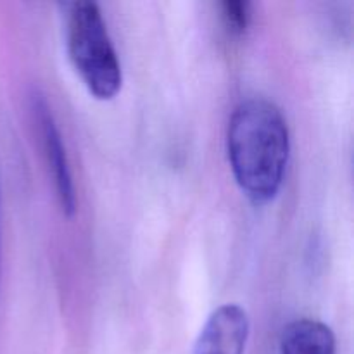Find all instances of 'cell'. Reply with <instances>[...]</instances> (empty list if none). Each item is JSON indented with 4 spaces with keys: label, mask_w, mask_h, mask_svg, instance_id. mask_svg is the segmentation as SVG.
Segmentation results:
<instances>
[{
    "label": "cell",
    "mask_w": 354,
    "mask_h": 354,
    "mask_svg": "<svg viewBox=\"0 0 354 354\" xmlns=\"http://www.w3.org/2000/svg\"><path fill=\"white\" fill-rule=\"evenodd\" d=\"M30 104L31 114H33L35 123L38 127V133H40L45 161H47L48 169L52 173V180H54L59 206H61L62 213L66 216L71 218L75 216L78 203H76L75 182H73L71 166H69L68 154H66L62 135L59 131L54 114H52V109L44 93L33 90L30 95Z\"/></svg>",
    "instance_id": "cell-3"
},
{
    "label": "cell",
    "mask_w": 354,
    "mask_h": 354,
    "mask_svg": "<svg viewBox=\"0 0 354 354\" xmlns=\"http://www.w3.org/2000/svg\"><path fill=\"white\" fill-rule=\"evenodd\" d=\"M227 156L239 189L256 206L279 196L290 156V135L283 113L265 97L235 106L227 128Z\"/></svg>",
    "instance_id": "cell-1"
},
{
    "label": "cell",
    "mask_w": 354,
    "mask_h": 354,
    "mask_svg": "<svg viewBox=\"0 0 354 354\" xmlns=\"http://www.w3.org/2000/svg\"><path fill=\"white\" fill-rule=\"evenodd\" d=\"M220 7L225 30L234 37L244 35L251 23V3L242 0H227L221 2Z\"/></svg>",
    "instance_id": "cell-6"
},
{
    "label": "cell",
    "mask_w": 354,
    "mask_h": 354,
    "mask_svg": "<svg viewBox=\"0 0 354 354\" xmlns=\"http://www.w3.org/2000/svg\"><path fill=\"white\" fill-rule=\"evenodd\" d=\"M66 9V48L83 85L99 100H111L123 85V69L95 2L76 0Z\"/></svg>",
    "instance_id": "cell-2"
},
{
    "label": "cell",
    "mask_w": 354,
    "mask_h": 354,
    "mask_svg": "<svg viewBox=\"0 0 354 354\" xmlns=\"http://www.w3.org/2000/svg\"><path fill=\"white\" fill-rule=\"evenodd\" d=\"M249 334L248 311L235 303L221 304L201 328L192 354H244Z\"/></svg>",
    "instance_id": "cell-4"
},
{
    "label": "cell",
    "mask_w": 354,
    "mask_h": 354,
    "mask_svg": "<svg viewBox=\"0 0 354 354\" xmlns=\"http://www.w3.org/2000/svg\"><path fill=\"white\" fill-rule=\"evenodd\" d=\"M279 351L280 354H335L334 330L315 318H297L283 328Z\"/></svg>",
    "instance_id": "cell-5"
},
{
    "label": "cell",
    "mask_w": 354,
    "mask_h": 354,
    "mask_svg": "<svg viewBox=\"0 0 354 354\" xmlns=\"http://www.w3.org/2000/svg\"><path fill=\"white\" fill-rule=\"evenodd\" d=\"M0 280H2V237H0Z\"/></svg>",
    "instance_id": "cell-7"
}]
</instances>
